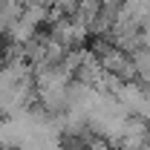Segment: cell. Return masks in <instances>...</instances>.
<instances>
[{
	"mask_svg": "<svg viewBox=\"0 0 150 150\" xmlns=\"http://www.w3.org/2000/svg\"><path fill=\"white\" fill-rule=\"evenodd\" d=\"M84 150H110V144H107L104 139H95V142H90V144H87Z\"/></svg>",
	"mask_w": 150,
	"mask_h": 150,
	"instance_id": "obj_1",
	"label": "cell"
}]
</instances>
